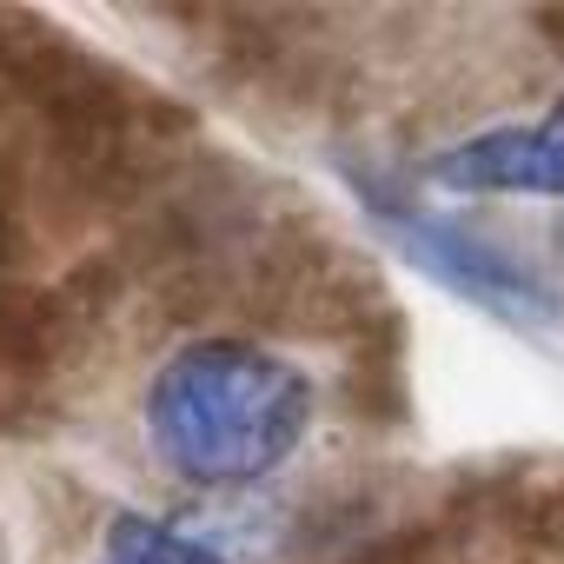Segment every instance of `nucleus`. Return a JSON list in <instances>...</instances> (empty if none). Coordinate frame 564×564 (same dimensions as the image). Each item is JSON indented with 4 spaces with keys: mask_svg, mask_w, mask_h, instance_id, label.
Masks as SVG:
<instances>
[{
    "mask_svg": "<svg viewBox=\"0 0 564 564\" xmlns=\"http://www.w3.org/2000/svg\"><path fill=\"white\" fill-rule=\"evenodd\" d=\"M425 186L458 199H564V94L538 120L465 133L425 166Z\"/></svg>",
    "mask_w": 564,
    "mask_h": 564,
    "instance_id": "3",
    "label": "nucleus"
},
{
    "mask_svg": "<svg viewBox=\"0 0 564 564\" xmlns=\"http://www.w3.org/2000/svg\"><path fill=\"white\" fill-rule=\"evenodd\" d=\"M0 564H14V557H8V538H0Z\"/></svg>",
    "mask_w": 564,
    "mask_h": 564,
    "instance_id": "5",
    "label": "nucleus"
},
{
    "mask_svg": "<svg viewBox=\"0 0 564 564\" xmlns=\"http://www.w3.org/2000/svg\"><path fill=\"white\" fill-rule=\"evenodd\" d=\"M313 412L319 392L306 366L239 333L173 346L140 399L153 458L193 491L265 485L286 458H300Z\"/></svg>",
    "mask_w": 564,
    "mask_h": 564,
    "instance_id": "1",
    "label": "nucleus"
},
{
    "mask_svg": "<svg viewBox=\"0 0 564 564\" xmlns=\"http://www.w3.org/2000/svg\"><path fill=\"white\" fill-rule=\"evenodd\" d=\"M359 199H366V219L419 272H432L445 293L485 306L491 319H505V326H551L564 313L557 286L524 252H511L498 232H485V226H471L458 213H438V206H425V199H412V193H399V186H386L372 173H359Z\"/></svg>",
    "mask_w": 564,
    "mask_h": 564,
    "instance_id": "2",
    "label": "nucleus"
},
{
    "mask_svg": "<svg viewBox=\"0 0 564 564\" xmlns=\"http://www.w3.org/2000/svg\"><path fill=\"white\" fill-rule=\"evenodd\" d=\"M94 564H232L213 538L160 518V511H113L100 531Z\"/></svg>",
    "mask_w": 564,
    "mask_h": 564,
    "instance_id": "4",
    "label": "nucleus"
}]
</instances>
